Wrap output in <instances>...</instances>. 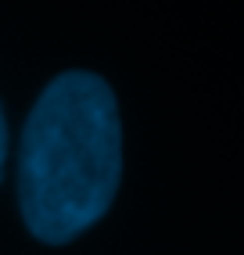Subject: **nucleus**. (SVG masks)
<instances>
[{
  "label": "nucleus",
  "instance_id": "f257e3e1",
  "mask_svg": "<svg viewBox=\"0 0 244 255\" xmlns=\"http://www.w3.org/2000/svg\"><path fill=\"white\" fill-rule=\"evenodd\" d=\"M122 180V123L112 87L94 72H61L32 105L18 147L22 219L65 245L108 212Z\"/></svg>",
  "mask_w": 244,
  "mask_h": 255
},
{
  "label": "nucleus",
  "instance_id": "f03ea898",
  "mask_svg": "<svg viewBox=\"0 0 244 255\" xmlns=\"http://www.w3.org/2000/svg\"><path fill=\"white\" fill-rule=\"evenodd\" d=\"M4 162H7V119L0 108V176H4Z\"/></svg>",
  "mask_w": 244,
  "mask_h": 255
}]
</instances>
